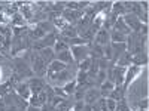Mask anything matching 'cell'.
<instances>
[{"label":"cell","mask_w":149,"mask_h":111,"mask_svg":"<svg viewBox=\"0 0 149 111\" xmlns=\"http://www.w3.org/2000/svg\"><path fill=\"white\" fill-rule=\"evenodd\" d=\"M113 88H115V84H113V83L109 82V80H104L100 86H98V90H100L102 98H109V95H110L112 90H113Z\"/></svg>","instance_id":"15"},{"label":"cell","mask_w":149,"mask_h":111,"mask_svg":"<svg viewBox=\"0 0 149 111\" xmlns=\"http://www.w3.org/2000/svg\"><path fill=\"white\" fill-rule=\"evenodd\" d=\"M109 36H110V43H125V40H127V36L116 30H110Z\"/></svg>","instance_id":"20"},{"label":"cell","mask_w":149,"mask_h":111,"mask_svg":"<svg viewBox=\"0 0 149 111\" xmlns=\"http://www.w3.org/2000/svg\"><path fill=\"white\" fill-rule=\"evenodd\" d=\"M26 111H42V110H40L39 107H33V105H29Z\"/></svg>","instance_id":"35"},{"label":"cell","mask_w":149,"mask_h":111,"mask_svg":"<svg viewBox=\"0 0 149 111\" xmlns=\"http://www.w3.org/2000/svg\"><path fill=\"white\" fill-rule=\"evenodd\" d=\"M148 108V99H142L139 102V110H146Z\"/></svg>","instance_id":"34"},{"label":"cell","mask_w":149,"mask_h":111,"mask_svg":"<svg viewBox=\"0 0 149 111\" xmlns=\"http://www.w3.org/2000/svg\"><path fill=\"white\" fill-rule=\"evenodd\" d=\"M0 74H2V70H0Z\"/></svg>","instance_id":"38"},{"label":"cell","mask_w":149,"mask_h":111,"mask_svg":"<svg viewBox=\"0 0 149 111\" xmlns=\"http://www.w3.org/2000/svg\"><path fill=\"white\" fill-rule=\"evenodd\" d=\"M10 92H14V88L8 83V82H5V83H0V98H5L8 93H10Z\"/></svg>","instance_id":"28"},{"label":"cell","mask_w":149,"mask_h":111,"mask_svg":"<svg viewBox=\"0 0 149 111\" xmlns=\"http://www.w3.org/2000/svg\"><path fill=\"white\" fill-rule=\"evenodd\" d=\"M10 24H12V27H26V19H24L21 16V14L18 12V14H15L10 18Z\"/></svg>","instance_id":"25"},{"label":"cell","mask_w":149,"mask_h":111,"mask_svg":"<svg viewBox=\"0 0 149 111\" xmlns=\"http://www.w3.org/2000/svg\"><path fill=\"white\" fill-rule=\"evenodd\" d=\"M37 53H39V56L43 59V62L46 65H49L52 61H55V52H54L52 47H43L42 51H39Z\"/></svg>","instance_id":"10"},{"label":"cell","mask_w":149,"mask_h":111,"mask_svg":"<svg viewBox=\"0 0 149 111\" xmlns=\"http://www.w3.org/2000/svg\"><path fill=\"white\" fill-rule=\"evenodd\" d=\"M10 65H12V73L18 74L22 80H24V79L34 77L33 70H31V65L27 62V61H24L21 56H15L14 59H10Z\"/></svg>","instance_id":"1"},{"label":"cell","mask_w":149,"mask_h":111,"mask_svg":"<svg viewBox=\"0 0 149 111\" xmlns=\"http://www.w3.org/2000/svg\"><path fill=\"white\" fill-rule=\"evenodd\" d=\"M86 79H88V74H86V71L78 70V73H76V83H78V84H84V83L86 82Z\"/></svg>","instance_id":"30"},{"label":"cell","mask_w":149,"mask_h":111,"mask_svg":"<svg viewBox=\"0 0 149 111\" xmlns=\"http://www.w3.org/2000/svg\"><path fill=\"white\" fill-rule=\"evenodd\" d=\"M70 52H72L74 64H79V62H82L84 59H86V58L90 56V46L88 45L73 46V47H70Z\"/></svg>","instance_id":"3"},{"label":"cell","mask_w":149,"mask_h":111,"mask_svg":"<svg viewBox=\"0 0 149 111\" xmlns=\"http://www.w3.org/2000/svg\"><path fill=\"white\" fill-rule=\"evenodd\" d=\"M112 30H116V31H119V33H122V34H125V36H128V34L131 33V30L127 27V24L124 22L122 16L116 19V22H115V25H113V28H112Z\"/></svg>","instance_id":"22"},{"label":"cell","mask_w":149,"mask_h":111,"mask_svg":"<svg viewBox=\"0 0 149 111\" xmlns=\"http://www.w3.org/2000/svg\"><path fill=\"white\" fill-rule=\"evenodd\" d=\"M109 98H110V99H113V101H116V102L125 99V89H124L122 86H115L113 90L110 92Z\"/></svg>","instance_id":"14"},{"label":"cell","mask_w":149,"mask_h":111,"mask_svg":"<svg viewBox=\"0 0 149 111\" xmlns=\"http://www.w3.org/2000/svg\"><path fill=\"white\" fill-rule=\"evenodd\" d=\"M74 89H76V80H72V82H67L64 86H63V90L66 92L67 96H72L74 93Z\"/></svg>","instance_id":"27"},{"label":"cell","mask_w":149,"mask_h":111,"mask_svg":"<svg viewBox=\"0 0 149 111\" xmlns=\"http://www.w3.org/2000/svg\"><path fill=\"white\" fill-rule=\"evenodd\" d=\"M140 73V67H137V65H130L128 68H127V71H125V77H124V83H122V88L124 89H128V86H130V83L136 79V76Z\"/></svg>","instance_id":"6"},{"label":"cell","mask_w":149,"mask_h":111,"mask_svg":"<svg viewBox=\"0 0 149 111\" xmlns=\"http://www.w3.org/2000/svg\"><path fill=\"white\" fill-rule=\"evenodd\" d=\"M110 12H112L115 16H118V18H121V16H124V15L127 14L125 8H124V5H122V2H112Z\"/></svg>","instance_id":"18"},{"label":"cell","mask_w":149,"mask_h":111,"mask_svg":"<svg viewBox=\"0 0 149 111\" xmlns=\"http://www.w3.org/2000/svg\"><path fill=\"white\" fill-rule=\"evenodd\" d=\"M84 16L82 10H70V9H64L63 14H61V18H63L69 25H76V22Z\"/></svg>","instance_id":"4"},{"label":"cell","mask_w":149,"mask_h":111,"mask_svg":"<svg viewBox=\"0 0 149 111\" xmlns=\"http://www.w3.org/2000/svg\"><path fill=\"white\" fill-rule=\"evenodd\" d=\"M116 101H113V99H110V98H106V108H107V111H115V108H116Z\"/></svg>","instance_id":"32"},{"label":"cell","mask_w":149,"mask_h":111,"mask_svg":"<svg viewBox=\"0 0 149 111\" xmlns=\"http://www.w3.org/2000/svg\"><path fill=\"white\" fill-rule=\"evenodd\" d=\"M61 39H74L78 37V31H76V27L74 25H67L64 30H61L60 34H58Z\"/></svg>","instance_id":"17"},{"label":"cell","mask_w":149,"mask_h":111,"mask_svg":"<svg viewBox=\"0 0 149 111\" xmlns=\"http://www.w3.org/2000/svg\"><path fill=\"white\" fill-rule=\"evenodd\" d=\"M112 46V59H110V62H116V59L127 51V46L125 43H110Z\"/></svg>","instance_id":"9"},{"label":"cell","mask_w":149,"mask_h":111,"mask_svg":"<svg viewBox=\"0 0 149 111\" xmlns=\"http://www.w3.org/2000/svg\"><path fill=\"white\" fill-rule=\"evenodd\" d=\"M57 34H58V33H49V34H46L43 39L40 40L42 46H43V47H54V45H55V42H57Z\"/></svg>","instance_id":"21"},{"label":"cell","mask_w":149,"mask_h":111,"mask_svg":"<svg viewBox=\"0 0 149 111\" xmlns=\"http://www.w3.org/2000/svg\"><path fill=\"white\" fill-rule=\"evenodd\" d=\"M55 59H57V61H60V62H63V64H66V65H72V64H74L70 49H69V51H64V52L55 53Z\"/></svg>","instance_id":"13"},{"label":"cell","mask_w":149,"mask_h":111,"mask_svg":"<svg viewBox=\"0 0 149 111\" xmlns=\"http://www.w3.org/2000/svg\"><path fill=\"white\" fill-rule=\"evenodd\" d=\"M85 92H86V89L84 88V86H82V84H78V83H76V89H74V93L72 95L73 101H74V102L84 101V98H85Z\"/></svg>","instance_id":"23"},{"label":"cell","mask_w":149,"mask_h":111,"mask_svg":"<svg viewBox=\"0 0 149 111\" xmlns=\"http://www.w3.org/2000/svg\"><path fill=\"white\" fill-rule=\"evenodd\" d=\"M125 71H127V68H124V67H119V65L113 67V83H115V86H122L124 77H125Z\"/></svg>","instance_id":"11"},{"label":"cell","mask_w":149,"mask_h":111,"mask_svg":"<svg viewBox=\"0 0 149 111\" xmlns=\"http://www.w3.org/2000/svg\"><path fill=\"white\" fill-rule=\"evenodd\" d=\"M40 110H42V111H57V107H54L52 104L46 102V104H43V105L40 107Z\"/></svg>","instance_id":"33"},{"label":"cell","mask_w":149,"mask_h":111,"mask_svg":"<svg viewBox=\"0 0 149 111\" xmlns=\"http://www.w3.org/2000/svg\"><path fill=\"white\" fill-rule=\"evenodd\" d=\"M5 59H8V58H6L5 55H2V53H0V62H3V61H5Z\"/></svg>","instance_id":"36"},{"label":"cell","mask_w":149,"mask_h":111,"mask_svg":"<svg viewBox=\"0 0 149 111\" xmlns=\"http://www.w3.org/2000/svg\"><path fill=\"white\" fill-rule=\"evenodd\" d=\"M115 111H131V110H130V107H128L127 101H125V99H122V101H119V102L116 104Z\"/></svg>","instance_id":"31"},{"label":"cell","mask_w":149,"mask_h":111,"mask_svg":"<svg viewBox=\"0 0 149 111\" xmlns=\"http://www.w3.org/2000/svg\"><path fill=\"white\" fill-rule=\"evenodd\" d=\"M30 65L33 70V74L36 77H45L46 73H48V65L43 62V59L39 56V53L31 51V61H30Z\"/></svg>","instance_id":"2"},{"label":"cell","mask_w":149,"mask_h":111,"mask_svg":"<svg viewBox=\"0 0 149 111\" xmlns=\"http://www.w3.org/2000/svg\"><path fill=\"white\" fill-rule=\"evenodd\" d=\"M27 84H29V88H30V92H31V95H37V93H40L42 90H43V88H45V80L42 79V77H30L29 80H27Z\"/></svg>","instance_id":"5"},{"label":"cell","mask_w":149,"mask_h":111,"mask_svg":"<svg viewBox=\"0 0 149 111\" xmlns=\"http://www.w3.org/2000/svg\"><path fill=\"white\" fill-rule=\"evenodd\" d=\"M95 45H100V46H106L107 43H110V36H109V31L102 28V30H98L94 36V42Z\"/></svg>","instance_id":"8"},{"label":"cell","mask_w":149,"mask_h":111,"mask_svg":"<svg viewBox=\"0 0 149 111\" xmlns=\"http://www.w3.org/2000/svg\"><path fill=\"white\" fill-rule=\"evenodd\" d=\"M131 64L133 65H137V67L146 65L148 64V53L146 52H140V53L133 55L131 56Z\"/></svg>","instance_id":"16"},{"label":"cell","mask_w":149,"mask_h":111,"mask_svg":"<svg viewBox=\"0 0 149 111\" xmlns=\"http://www.w3.org/2000/svg\"><path fill=\"white\" fill-rule=\"evenodd\" d=\"M100 98H102V95H100V90H98V88H90V89H86V92H85L84 104L91 105V104L97 102Z\"/></svg>","instance_id":"7"},{"label":"cell","mask_w":149,"mask_h":111,"mask_svg":"<svg viewBox=\"0 0 149 111\" xmlns=\"http://www.w3.org/2000/svg\"><path fill=\"white\" fill-rule=\"evenodd\" d=\"M131 53L130 52H124L118 59H116V62H115V65H119V67H124V68H127L128 65H131Z\"/></svg>","instance_id":"19"},{"label":"cell","mask_w":149,"mask_h":111,"mask_svg":"<svg viewBox=\"0 0 149 111\" xmlns=\"http://www.w3.org/2000/svg\"><path fill=\"white\" fill-rule=\"evenodd\" d=\"M52 49H54V52H55V53H60V52L69 51V49H70V46H69L66 42H63V40H57Z\"/></svg>","instance_id":"26"},{"label":"cell","mask_w":149,"mask_h":111,"mask_svg":"<svg viewBox=\"0 0 149 111\" xmlns=\"http://www.w3.org/2000/svg\"><path fill=\"white\" fill-rule=\"evenodd\" d=\"M137 111H146V110H137Z\"/></svg>","instance_id":"37"},{"label":"cell","mask_w":149,"mask_h":111,"mask_svg":"<svg viewBox=\"0 0 149 111\" xmlns=\"http://www.w3.org/2000/svg\"><path fill=\"white\" fill-rule=\"evenodd\" d=\"M15 92H17L21 98L27 99V101H29V98L31 96V92H30V88H29L27 82H21L19 84H17V86H15Z\"/></svg>","instance_id":"12"},{"label":"cell","mask_w":149,"mask_h":111,"mask_svg":"<svg viewBox=\"0 0 149 111\" xmlns=\"http://www.w3.org/2000/svg\"><path fill=\"white\" fill-rule=\"evenodd\" d=\"M66 68H67V65L63 64V62H60V61H57V59L52 61V62L48 65V71L49 73H60V71H63Z\"/></svg>","instance_id":"24"},{"label":"cell","mask_w":149,"mask_h":111,"mask_svg":"<svg viewBox=\"0 0 149 111\" xmlns=\"http://www.w3.org/2000/svg\"><path fill=\"white\" fill-rule=\"evenodd\" d=\"M91 64H93V58H91V56H88L86 59H84L82 62H79V64H78V70H81V71H88V70H90V67H91Z\"/></svg>","instance_id":"29"}]
</instances>
